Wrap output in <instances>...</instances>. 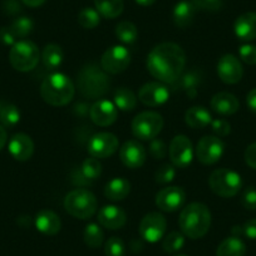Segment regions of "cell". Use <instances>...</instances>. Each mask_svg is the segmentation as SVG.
I'll list each match as a JSON object with an SVG mask.
<instances>
[{"instance_id":"1","label":"cell","mask_w":256,"mask_h":256,"mask_svg":"<svg viewBox=\"0 0 256 256\" xmlns=\"http://www.w3.org/2000/svg\"><path fill=\"white\" fill-rule=\"evenodd\" d=\"M146 64L152 77L172 84L184 72L186 56L178 44L161 43L150 52Z\"/></svg>"},{"instance_id":"2","label":"cell","mask_w":256,"mask_h":256,"mask_svg":"<svg viewBox=\"0 0 256 256\" xmlns=\"http://www.w3.org/2000/svg\"><path fill=\"white\" fill-rule=\"evenodd\" d=\"M178 225L181 232L188 238H201L208 232L211 226V212L206 205L192 202L182 208L180 214Z\"/></svg>"},{"instance_id":"3","label":"cell","mask_w":256,"mask_h":256,"mask_svg":"<svg viewBox=\"0 0 256 256\" xmlns=\"http://www.w3.org/2000/svg\"><path fill=\"white\" fill-rule=\"evenodd\" d=\"M74 84L70 78L63 73L48 76L40 86V96L44 102L54 107L68 104L74 97Z\"/></svg>"},{"instance_id":"4","label":"cell","mask_w":256,"mask_h":256,"mask_svg":"<svg viewBox=\"0 0 256 256\" xmlns=\"http://www.w3.org/2000/svg\"><path fill=\"white\" fill-rule=\"evenodd\" d=\"M78 88L83 97L88 100L100 98L110 88L107 73L96 64H88L78 74Z\"/></svg>"},{"instance_id":"5","label":"cell","mask_w":256,"mask_h":256,"mask_svg":"<svg viewBox=\"0 0 256 256\" xmlns=\"http://www.w3.org/2000/svg\"><path fill=\"white\" fill-rule=\"evenodd\" d=\"M98 202L92 192L84 188L73 190L64 198V208L70 216L87 220L96 214Z\"/></svg>"},{"instance_id":"6","label":"cell","mask_w":256,"mask_h":256,"mask_svg":"<svg viewBox=\"0 0 256 256\" xmlns=\"http://www.w3.org/2000/svg\"><path fill=\"white\" fill-rule=\"evenodd\" d=\"M208 184L212 192L221 198H234L242 187V180L238 172L228 168L215 170L210 174Z\"/></svg>"},{"instance_id":"7","label":"cell","mask_w":256,"mask_h":256,"mask_svg":"<svg viewBox=\"0 0 256 256\" xmlns=\"http://www.w3.org/2000/svg\"><path fill=\"white\" fill-rule=\"evenodd\" d=\"M39 49L33 42L19 40L12 46L9 60L14 70L19 72H30L36 67L39 62Z\"/></svg>"},{"instance_id":"8","label":"cell","mask_w":256,"mask_h":256,"mask_svg":"<svg viewBox=\"0 0 256 256\" xmlns=\"http://www.w3.org/2000/svg\"><path fill=\"white\" fill-rule=\"evenodd\" d=\"M132 134L141 141H151L158 136L164 128V118L160 113L142 112L137 114L132 120Z\"/></svg>"},{"instance_id":"9","label":"cell","mask_w":256,"mask_h":256,"mask_svg":"<svg viewBox=\"0 0 256 256\" xmlns=\"http://www.w3.org/2000/svg\"><path fill=\"white\" fill-rule=\"evenodd\" d=\"M131 63V54L126 46H113L100 58V67L106 73L118 74L124 72Z\"/></svg>"},{"instance_id":"10","label":"cell","mask_w":256,"mask_h":256,"mask_svg":"<svg viewBox=\"0 0 256 256\" xmlns=\"http://www.w3.org/2000/svg\"><path fill=\"white\" fill-rule=\"evenodd\" d=\"M167 221L160 212H150L144 216L140 224V235L144 241L154 244L164 236Z\"/></svg>"},{"instance_id":"11","label":"cell","mask_w":256,"mask_h":256,"mask_svg":"<svg viewBox=\"0 0 256 256\" xmlns=\"http://www.w3.org/2000/svg\"><path fill=\"white\" fill-rule=\"evenodd\" d=\"M168 154L174 167L186 168L187 166L191 164L192 160H194L192 142L190 141L188 137L184 136V134H178V136L172 138L171 144H170Z\"/></svg>"},{"instance_id":"12","label":"cell","mask_w":256,"mask_h":256,"mask_svg":"<svg viewBox=\"0 0 256 256\" xmlns=\"http://www.w3.org/2000/svg\"><path fill=\"white\" fill-rule=\"evenodd\" d=\"M225 144L218 136H205L198 141L196 157L204 164H214L222 157Z\"/></svg>"},{"instance_id":"13","label":"cell","mask_w":256,"mask_h":256,"mask_svg":"<svg viewBox=\"0 0 256 256\" xmlns=\"http://www.w3.org/2000/svg\"><path fill=\"white\" fill-rule=\"evenodd\" d=\"M118 138L110 132H100L88 142V154L94 158H107L118 150Z\"/></svg>"},{"instance_id":"14","label":"cell","mask_w":256,"mask_h":256,"mask_svg":"<svg viewBox=\"0 0 256 256\" xmlns=\"http://www.w3.org/2000/svg\"><path fill=\"white\" fill-rule=\"evenodd\" d=\"M186 194L181 187H164L156 195L157 208L164 212H174L184 206Z\"/></svg>"},{"instance_id":"15","label":"cell","mask_w":256,"mask_h":256,"mask_svg":"<svg viewBox=\"0 0 256 256\" xmlns=\"http://www.w3.org/2000/svg\"><path fill=\"white\" fill-rule=\"evenodd\" d=\"M218 74L226 84H236L242 80L244 76L241 62L232 54H225L218 63Z\"/></svg>"},{"instance_id":"16","label":"cell","mask_w":256,"mask_h":256,"mask_svg":"<svg viewBox=\"0 0 256 256\" xmlns=\"http://www.w3.org/2000/svg\"><path fill=\"white\" fill-rule=\"evenodd\" d=\"M146 150L136 140L124 142L120 150V158L128 168H140L146 162Z\"/></svg>"},{"instance_id":"17","label":"cell","mask_w":256,"mask_h":256,"mask_svg":"<svg viewBox=\"0 0 256 256\" xmlns=\"http://www.w3.org/2000/svg\"><path fill=\"white\" fill-rule=\"evenodd\" d=\"M170 90L162 82H150L142 86L138 92V100L150 107H157L168 100Z\"/></svg>"},{"instance_id":"18","label":"cell","mask_w":256,"mask_h":256,"mask_svg":"<svg viewBox=\"0 0 256 256\" xmlns=\"http://www.w3.org/2000/svg\"><path fill=\"white\" fill-rule=\"evenodd\" d=\"M90 117L100 127H108L117 120V107L107 100H100L90 107Z\"/></svg>"},{"instance_id":"19","label":"cell","mask_w":256,"mask_h":256,"mask_svg":"<svg viewBox=\"0 0 256 256\" xmlns=\"http://www.w3.org/2000/svg\"><path fill=\"white\" fill-rule=\"evenodd\" d=\"M127 215L122 208L114 205H107L98 212V222L108 230H120L126 225Z\"/></svg>"},{"instance_id":"20","label":"cell","mask_w":256,"mask_h":256,"mask_svg":"<svg viewBox=\"0 0 256 256\" xmlns=\"http://www.w3.org/2000/svg\"><path fill=\"white\" fill-rule=\"evenodd\" d=\"M8 148L16 161H28L34 154L33 140L26 134H16L9 141Z\"/></svg>"},{"instance_id":"21","label":"cell","mask_w":256,"mask_h":256,"mask_svg":"<svg viewBox=\"0 0 256 256\" xmlns=\"http://www.w3.org/2000/svg\"><path fill=\"white\" fill-rule=\"evenodd\" d=\"M202 80L200 70H191L188 72H182V74L172 83L174 90H180L188 96L190 98H195L198 93V87Z\"/></svg>"},{"instance_id":"22","label":"cell","mask_w":256,"mask_h":256,"mask_svg":"<svg viewBox=\"0 0 256 256\" xmlns=\"http://www.w3.org/2000/svg\"><path fill=\"white\" fill-rule=\"evenodd\" d=\"M34 224L39 232L48 236H54L60 231L62 222L59 216L52 210H40L36 215Z\"/></svg>"},{"instance_id":"23","label":"cell","mask_w":256,"mask_h":256,"mask_svg":"<svg viewBox=\"0 0 256 256\" xmlns=\"http://www.w3.org/2000/svg\"><path fill=\"white\" fill-rule=\"evenodd\" d=\"M234 32L240 40L251 42L256 39V13L248 12L238 16L234 24Z\"/></svg>"},{"instance_id":"24","label":"cell","mask_w":256,"mask_h":256,"mask_svg":"<svg viewBox=\"0 0 256 256\" xmlns=\"http://www.w3.org/2000/svg\"><path fill=\"white\" fill-rule=\"evenodd\" d=\"M211 108L216 113L222 116H231L240 108V102L234 94L228 92H220L211 100Z\"/></svg>"},{"instance_id":"25","label":"cell","mask_w":256,"mask_h":256,"mask_svg":"<svg viewBox=\"0 0 256 256\" xmlns=\"http://www.w3.org/2000/svg\"><path fill=\"white\" fill-rule=\"evenodd\" d=\"M196 12H198V8L192 2L182 0V2L177 3L174 8L172 16H174V24L180 28H186V26H191V23L195 19Z\"/></svg>"},{"instance_id":"26","label":"cell","mask_w":256,"mask_h":256,"mask_svg":"<svg viewBox=\"0 0 256 256\" xmlns=\"http://www.w3.org/2000/svg\"><path fill=\"white\" fill-rule=\"evenodd\" d=\"M131 184L123 177H114L107 182L104 187V195L110 201H122L130 195Z\"/></svg>"},{"instance_id":"27","label":"cell","mask_w":256,"mask_h":256,"mask_svg":"<svg viewBox=\"0 0 256 256\" xmlns=\"http://www.w3.org/2000/svg\"><path fill=\"white\" fill-rule=\"evenodd\" d=\"M184 120H186L187 126H190L194 130H202V128L211 124L212 117H211V113L205 107L195 106V107H191L186 110Z\"/></svg>"},{"instance_id":"28","label":"cell","mask_w":256,"mask_h":256,"mask_svg":"<svg viewBox=\"0 0 256 256\" xmlns=\"http://www.w3.org/2000/svg\"><path fill=\"white\" fill-rule=\"evenodd\" d=\"M246 245L240 238L230 236L218 245L216 256H245Z\"/></svg>"},{"instance_id":"29","label":"cell","mask_w":256,"mask_h":256,"mask_svg":"<svg viewBox=\"0 0 256 256\" xmlns=\"http://www.w3.org/2000/svg\"><path fill=\"white\" fill-rule=\"evenodd\" d=\"M96 10L106 19H114L122 14L123 0H94Z\"/></svg>"},{"instance_id":"30","label":"cell","mask_w":256,"mask_h":256,"mask_svg":"<svg viewBox=\"0 0 256 256\" xmlns=\"http://www.w3.org/2000/svg\"><path fill=\"white\" fill-rule=\"evenodd\" d=\"M63 58V50H62L58 44H48V46H46L43 54H42L44 67L49 70H56L58 67H60Z\"/></svg>"},{"instance_id":"31","label":"cell","mask_w":256,"mask_h":256,"mask_svg":"<svg viewBox=\"0 0 256 256\" xmlns=\"http://www.w3.org/2000/svg\"><path fill=\"white\" fill-rule=\"evenodd\" d=\"M114 106L123 112H131L137 106V97L130 88H118L114 93Z\"/></svg>"},{"instance_id":"32","label":"cell","mask_w":256,"mask_h":256,"mask_svg":"<svg viewBox=\"0 0 256 256\" xmlns=\"http://www.w3.org/2000/svg\"><path fill=\"white\" fill-rule=\"evenodd\" d=\"M78 174H80L84 184H90V182L94 181V180H97L100 176V174H102V164L98 161V158L90 157V158H86L83 161Z\"/></svg>"},{"instance_id":"33","label":"cell","mask_w":256,"mask_h":256,"mask_svg":"<svg viewBox=\"0 0 256 256\" xmlns=\"http://www.w3.org/2000/svg\"><path fill=\"white\" fill-rule=\"evenodd\" d=\"M20 120L18 107L8 102H0V123L6 127H14Z\"/></svg>"},{"instance_id":"34","label":"cell","mask_w":256,"mask_h":256,"mask_svg":"<svg viewBox=\"0 0 256 256\" xmlns=\"http://www.w3.org/2000/svg\"><path fill=\"white\" fill-rule=\"evenodd\" d=\"M83 238H84L86 245L92 248H100L104 240V232L102 228L98 224L90 222L86 226L84 232H83Z\"/></svg>"},{"instance_id":"35","label":"cell","mask_w":256,"mask_h":256,"mask_svg":"<svg viewBox=\"0 0 256 256\" xmlns=\"http://www.w3.org/2000/svg\"><path fill=\"white\" fill-rule=\"evenodd\" d=\"M116 36L120 39L122 43L132 44L136 42L137 36H138V30H137L136 26L131 22H120L117 26H116Z\"/></svg>"},{"instance_id":"36","label":"cell","mask_w":256,"mask_h":256,"mask_svg":"<svg viewBox=\"0 0 256 256\" xmlns=\"http://www.w3.org/2000/svg\"><path fill=\"white\" fill-rule=\"evenodd\" d=\"M184 246V235L180 231H172L168 235L164 236L162 248L164 252L174 254L181 250Z\"/></svg>"},{"instance_id":"37","label":"cell","mask_w":256,"mask_h":256,"mask_svg":"<svg viewBox=\"0 0 256 256\" xmlns=\"http://www.w3.org/2000/svg\"><path fill=\"white\" fill-rule=\"evenodd\" d=\"M100 13L93 8H84L78 14V23L86 29H94L100 24Z\"/></svg>"},{"instance_id":"38","label":"cell","mask_w":256,"mask_h":256,"mask_svg":"<svg viewBox=\"0 0 256 256\" xmlns=\"http://www.w3.org/2000/svg\"><path fill=\"white\" fill-rule=\"evenodd\" d=\"M34 23L30 18L28 16H20V18H16L13 22V24L10 26V29L13 30V33L16 34V38H26L29 34L33 32Z\"/></svg>"},{"instance_id":"39","label":"cell","mask_w":256,"mask_h":256,"mask_svg":"<svg viewBox=\"0 0 256 256\" xmlns=\"http://www.w3.org/2000/svg\"><path fill=\"white\" fill-rule=\"evenodd\" d=\"M104 254L106 256H124L126 255V245L120 238H108V241L104 245Z\"/></svg>"},{"instance_id":"40","label":"cell","mask_w":256,"mask_h":256,"mask_svg":"<svg viewBox=\"0 0 256 256\" xmlns=\"http://www.w3.org/2000/svg\"><path fill=\"white\" fill-rule=\"evenodd\" d=\"M174 176H176V170L172 164H162L156 172V181L158 184H170L174 181Z\"/></svg>"},{"instance_id":"41","label":"cell","mask_w":256,"mask_h":256,"mask_svg":"<svg viewBox=\"0 0 256 256\" xmlns=\"http://www.w3.org/2000/svg\"><path fill=\"white\" fill-rule=\"evenodd\" d=\"M238 56H240L241 60L244 63L248 64V66H254V64H256V46L244 44L238 49Z\"/></svg>"},{"instance_id":"42","label":"cell","mask_w":256,"mask_h":256,"mask_svg":"<svg viewBox=\"0 0 256 256\" xmlns=\"http://www.w3.org/2000/svg\"><path fill=\"white\" fill-rule=\"evenodd\" d=\"M211 130L218 137H225L231 132V126L226 120L218 118V120H211Z\"/></svg>"},{"instance_id":"43","label":"cell","mask_w":256,"mask_h":256,"mask_svg":"<svg viewBox=\"0 0 256 256\" xmlns=\"http://www.w3.org/2000/svg\"><path fill=\"white\" fill-rule=\"evenodd\" d=\"M241 204L244 208L248 211L256 210V188L255 187H248L244 191L242 198H241Z\"/></svg>"},{"instance_id":"44","label":"cell","mask_w":256,"mask_h":256,"mask_svg":"<svg viewBox=\"0 0 256 256\" xmlns=\"http://www.w3.org/2000/svg\"><path fill=\"white\" fill-rule=\"evenodd\" d=\"M150 154H152L154 158H164V156L167 154V147L164 144V142L158 138L151 140V144H150Z\"/></svg>"},{"instance_id":"45","label":"cell","mask_w":256,"mask_h":256,"mask_svg":"<svg viewBox=\"0 0 256 256\" xmlns=\"http://www.w3.org/2000/svg\"><path fill=\"white\" fill-rule=\"evenodd\" d=\"M192 3L195 4L198 9L208 12L220 10L222 6V0H192Z\"/></svg>"},{"instance_id":"46","label":"cell","mask_w":256,"mask_h":256,"mask_svg":"<svg viewBox=\"0 0 256 256\" xmlns=\"http://www.w3.org/2000/svg\"><path fill=\"white\" fill-rule=\"evenodd\" d=\"M0 40L3 42L6 46H12L16 43V36L13 33V30L10 29V26H4V28L0 29Z\"/></svg>"},{"instance_id":"47","label":"cell","mask_w":256,"mask_h":256,"mask_svg":"<svg viewBox=\"0 0 256 256\" xmlns=\"http://www.w3.org/2000/svg\"><path fill=\"white\" fill-rule=\"evenodd\" d=\"M244 157H245L246 164L252 170H256V142L248 146Z\"/></svg>"},{"instance_id":"48","label":"cell","mask_w":256,"mask_h":256,"mask_svg":"<svg viewBox=\"0 0 256 256\" xmlns=\"http://www.w3.org/2000/svg\"><path fill=\"white\" fill-rule=\"evenodd\" d=\"M242 232L245 238H250V240H256V218H251L244 224Z\"/></svg>"},{"instance_id":"49","label":"cell","mask_w":256,"mask_h":256,"mask_svg":"<svg viewBox=\"0 0 256 256\" xmlns=\"http://www.w3.org/2000/svg\"><path fill=\"white\" fill-rule=\"evenodd\" d=\"M246 103H248V107L250 108L251 112H254L256 114V88H254V90H251L248 93Z\"/></svg>"},{"instance_id":"50","label":"cell","mask_w":256,"mask_h":256,"mask_svg":"<svg viewBox=\"0 0 256 256\" xmlns=\"http://www.w3.org/2000/svg\"><path fill=\"white\" fill-rule=\"evenodd\" d=\"M6 10L10 14H16V12L20 10V6L16 0H8L6 2Z\"/></svg>"},{"instance_id":"51","label":"cell","mask_w":256,"mask_h":256,"mask_svg":"<svg viewBox=\"0 0 256 256\" xmlns=\"http://www.w3.org/2000/svg\"><path fill=\"white\" fill-rule=\"evenodd\" d=\"M22 2L30 8H36V6H40L46 3V0H22Z\"/></svg>"},{"instance_id":"52","label":"cell","mask_w":256,"mask_h":256,"mask_svg":"<svg viewBox=\"0 0 256 256\" xmlns=\"http://www.w3.org/2000/svg\"><path fill=\"white\" fill-rule=\"evenodd\" d=\"M6 144V132L3 128V126H0V151L4 148Z\"/></svg>"},{"instance_id":"53","label":"cell","mask_w":256,"mask_h":256,"mask_svg":"<svg viewBox=\"0 0 256 256\" xmlns=\"http://www.w3.org/2000/svg\"><path fill=\"white\" fill-rule=\"evenodd\" d=\"M231 234H232V236H236V238H241V236H244L242 226H234V228H231Z\"/></svg>"},{"instance_id":"54","label":"cell","mask_w":256,"mask_h":256,"mask_svg":"<svg viewBox=\"0 0 256 256\" xmlns=\"http://www.w3.org/2000/svg\"><path fill=\"white\" fill-rule=\"evenodd\" d=\"M134 2L142 6H152V4H154V2H156V0H134Z\"/></svg>"},{"instance_id":"55","label":"cell","mask_w":256,"mask_h":256,"mask_svg":"<svg viewBox=\"0 0 256 256\" xmlns=\"http://www.w3.org/2000/svg\"><path fill=\"white\" fill-rule=\"evenodd\" d=\"M174 256H187V255H181V254H178V255H174Z\"/></svg>"}]
</instances>
